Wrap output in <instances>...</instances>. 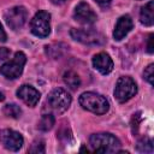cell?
<instances>
[{"instance_id":"cell-1","label":"cell","mask_w":154,"mask_h":154,"mask_svg":"<svg viewBox=\"0 0 154 154\" xmlns=\"http://www.w3.org/2000/svg\"><path fill=\"white\" fill-rule=\"evenodd\" d=\"M90 147L96 153H114L120 147L119 140L108 132L94 134L89 138Z\"/></svg>"},{"instance_id":"cell-2","label":"cell","mask_w":154,"mask_h":154,"mask_svg":"<svg viewBox=\"0 0 154 154\" xmlns=\"http://www.w3.org/2000/svg\"><path fill=\"white\" fill-rule=\"evenodd\" d=\"M79 105L84 109L93 112L95 114H105L109 109V103L106 100V97L93 91L83 93L79 96Z\"/></svg>"},{"instance_id":"cell-3","label":"cell","mask_w":154,"mask_h":154,"mask_svg":"<svg viewBox=\"0 0 154 154\" xmlns=\"http://www.w3.org/2000/svg\"><path fill=\"white\" fill-rule=\"evenodd\" d=\"M25 61V54L23 52H17L12 60H8L0 67V73L8 79H16L22 75Z\"/></svg>"},{"instance_id":"cell-4","label":"cell","mask_w":154,"mask_h":154,"mask_svg":"<svg viewBox=\"0 0 154 154\" xmlns=\"http://www.w3.org/2000/svg\"><path fill=\"white\" fill-rule=\"evenodd\" d=\"M137 93V85L135 81L129 76L119 77L116 88H114V97L119 102H125L130 100L132 96H135Z\"/></svg>"},{"instance_id":"cell-5","label":"cell","mask_w":154,"mask_h":154,"mask_svg":"<svg viewBox=\"0 0 154 154\" xmlns=\"http://www.w3.org/2000/svg\"><path fill=\"white\" fill-rule=\"evenodd\" d=\"M70 35L73 40L88 46H100L105 43V36L91 29H71Z\"/></svg>"},{"instance_id":"cell-6","label":"cell","mask_w":154,"mask_h":154,"mask_svg":"<svg viewBox=\"0 0 154 154\" xmlns=\"http://www.w3.org/2000/svg\"><path fill=\"white\" fill-rule=\"evenodd\" d=\"M49 107L57 113L65 112L71 105V95L63 88H57L51 91L47 97Z\"/></svg>"},{"instance_id":"cell-7","label":"cell","mask_w":154,"mask_h":154,"mask_svg":"<svg viewBox=\"0 0 154 154\" xmlns=\"http://www.w3.org/2000/svg\"><path fill=\"white\" fill-rule=\"evenodd\" d=\"M31 32L37 37H47L51 32V14L46 11H38L30 22Z\"/></svg>"},{"instance_id":"cell-8","label":"cell","mask_w":154,"mask_h":154,"mask_svg":"<svg viewBox=\"0 0 154 154\" xmlns=\"http://www.w3.org/2000/svg\"><path fill=\"white\" fill-rule=\"evenodd\" d=\"M26 18H28V11L23 6L12 7L8 11H6L5 16H4V19H5L6 24L13 30L20 29L25 24Z\"/></svg>"},{"instance_id":"cell-9","label":"cell","mask_w":154,"mask_h":154,"mask_svg":"<svg viewBox=\"0 0 154 154\" xmlns=\"http://www.w3.org/2000/svg\"><path fill=\"white\" fill-rule=\"evenodd\" d=\"M0 142L6 149L17 152L22 148L24 140L19 132L11 129H4L0 131Z\"/></svg>"},{"instance_id":"cell-10","label":"cell","mask_w":154,"mask_h":154,"mask_svg":"<svg viewBox=\"0 0 154 154\" xmlns=\"http://www.w3.org/2000/svg\"><path fill=\"white\" fill-rule=\"evenodd\" d=\"M73 18L81 24H93L96 22V14L87 2H79L76 6Z\"/></svg>"},{"instance_id":"cell-11","label":"cell","mask_w":154,"mask_h":154,"mask_svg":"<svg viewBox=\"0 0 154 154\" xmlns=\"http://www.w3.org/2000/svg\"><path fill=\"white\" fill-rule=\"evenodd\" d=\"M17 96H18L24 103H26L28 106L34 107V106H36V103L38 102L41 94H40V91H38L37 89H35L34 87L28 85V84H23V85L19 87V89L17 90Z\"/></svg>"},{"instance_id":"cell-12","label":"cell","mask_w":154,"mask_h":154,"mask_svg":"<svg viewBox=\"0 0 154 154\" xmlns=\"http://www.w3.org/2000/svg\"><path fill=\"white\" fill-rule=\"evenodd\" d=\"M134 26V23H132V19L130 16L125 14V16H122L117 23H116V26H114V31H113V37L114 40L117 41H120L123 40L132 29Z\"/></svg>"},{"instance_id":"cell-13","label":"cell","mask_w":154,"mask_h":154,"mask_svg":"<svg viewBox=\"0 0 154 154\" xmlns=\"http://www.w3.org/2000/svg\"><path fill=\"white\" fill-rule=\"evenodd\" d=\"M93 66L102 75H108L112 70H113V61L111 59V57L105 53H97L94 55L93 58Z\"/></svg>"},{"instance_id":"cell-14","label":"cell","mask_w":154,"mask_h":154,"mask_svg":"<svg viewBox=\"0 0 154 154\" xmlns=\"http://www.w3.org/2000/svg\"><path fill=\"white\" fill-rule=\"evenodd\" d=\"M140 20L146 26H152L154 23V2H147L140 12Z\"/></svg>"},{"instance_id":"cell-15","label":"cell","mask_w":154,"mask_h":154,"mask_svg":"<svg viewBox=\"0 0 154 154\" xmlns=\"http://www.w3.org/2000/svg\"><path fill=\"white\" fill-rule=\"evenodd\" d=\"M65 84L71 89H77L81 84V78L75 71H66L63 76Z\"/></svg>"},{"instance_id":"cell-16","label":"cell","mask_w":154,"mask_h":154,"mask_svg":"<svg viewBox=\"0 0 154 154\" xmlns=\"http://www.w3.org/2000/svg\"><path fill=\"white\" fill-rule=\"evenodd\" d=\"M54 116L51 114V113H47V114H43L38 122V129L42 130V131H48L53 128L54 125Z\"/></svg>"},{"instance_id":"cell-17","label":"cell","mask_w":154,"mask_h":154,"mask_svg":"<svg viewBox=\"0 0 154 154\" xmlns=\"http://www.w3.org/2000/svg\"><path fill=\"white\" fill-rule=\"evenodd\" d=\"M2 112L6 117H10V118H19L20 114H22V109L16 103H7L2 108Z\"/></svg>"},{"instance_id":"cell-18","label":"cell","mask_w":154,"mask_h":154,"mask_svg":"<svg viewBox=\"0 0 154 154\" xmlns=\"http://www.w3.org/2000/svg\"><path fill=\"white\" fill-rule=\"evenodd\" d=\"M137 150L140 153H153V142L150 138H142L137 143Z\"/></svg>"},{"instance_id":"cell-19","label":"cell","mask_w":154,"mask_h":154,"mask_svg":"<svg viewBox=\"0 0 154 154\" xmlns=\"http://www.w3.org/2000/svg\"><path fill=\"white\" fill-rule=\"evenodd\" d=\"M29 153H35V154H40V153H45L46 148H45V142L42 140L35 141L32 142V144L30 146V148L28 149Z\"/></svg>"},{"instance_id":"cell-20","label":"cell","mask_w":154,"mask_h":154,"mask_svg":"<svg viewBox=\"0 0 154 154\" xmlns=\"http://www.w3.org/2000/svg\"><path fill=\"white\" fill-rule=\"evenodd\" d=\"M143 75H144L146 81H147L149 84H153V82H154V65H153V64L148 65V66L146 67Z\"/></svg>"},{"instance_id":"cell-21","label":"cell","mask_w":154,"mask_h":154,"mask_svg":"<svg viewBox=\"0 0 154 154\" xmlns=\"http://www.w3.org/2000/svg\"><path fill=\"white\" fill-rule=\"evenodd\" d=\"M140 122H141V113L137 112L132 116V119H131V128H132V132L136 134L138 131V126H140Z\"/></svg>"},{"instance_id":"cell-22","label":"cell","mask_w":154,"mask_h":154,"mask_svg":"<svg viewBox=\"0 0 154 154\" xmlns=\"http://www.w3.org/2000/svg\"><path fill=\"white\" fill-rule=\"evenodd\" d=\"M58 137H59L60 140H65V141H67V138H69V137H71V132H70L67 129L60 130V131H59V134H58Z\"/></svg>"},{"instance_id":"cell-23","label":"cell","mask_w":154,"mask_h":154,"mask_svg":"<svg viewBox=\"0 0 154 154\" xmlns=\"http://www.w3.org/2000/svg\"><path fill=\"white\" fill-rule=\"evenodd\" d=\"M10 55V49L6 47H0V60L7 59Z\"/></svg>"},{"instance_id":"cell-24","label":"cell","mask_w":154,"mask_h":154,"mask_svg":"<svg viewBox=\"0 0 154 154\" xmlns=\"http://www.w3.org/2000/svg\"><path fill=\"white\" fill-rule=\"evenodd\" d=\"M148 52L153 53V34H150L148 37Z\"/></svg>"},{"instance_id":"cell-25","label":"cell","mask_w":154,"mask_h":154,"mask_svg":"<svg viewBox=\"0 0 154 154\" xmlns=\"http://www.w3.org/2000/svg\"><path fill=\"white\" fill-rule=\"evenodd\" d=\"M6 38H7L6 32H5V30L2 29V25H1V23H0V41H1V42H5Z\"/></svg>"},{"instance_id":"cell-26","label":"cell","mask_w":154,"mask_h":154,"mask_svg":"<svg viewBox=\"0 0 154 154\" xmlns=\"http://www.w3.org/2000/svg\"><path fill=\"white\" fill-rule=\"evenodd\" d=\"M49 48H52V49H54V51L57 52V49H55V45H53V46H49ZM59 51H60V49H58V54H53L52 52H48L47 54H51V57H53V58H58V57H60V53H59Z\"/></svg>"},{"instance_id":"cell-27","label":"cell","mask_w":154,"mask_h":154,"mask_svg":"<svg viewBox=\"0 0 154 154\" xmlns=\"http://www.w3.org/2000/svg\"><path fill=\"white\" fill-rule=\"evenodd\" d=\"M53 4H57V5H60V4H64L65 1H67V0H51Z\"/></svg>"},{"instance_id":"cell-28","label":"cell","mask_w":154,"mask_h":154,"mask_svg":"<svg viewBox=\"0 0 154 154\" xmlns=\"http://www.w3.org/2000/svg\"><path fill=\"white\" fill-rule=\"evenodd\" d=\"M95 1H97L99 4H102L103 5V4H108L111 0H95Z\"/></svg>"},{"instance_id":"cell-29","label":"cell","mask_w":154,"mask_h":154,"mask_svg":"<svg viewBox=\"0 0 154 154\" xmlns=\"http://www.w3.org/2000/svg\"><path fill=\"white\" fill-rule=\"evenodd\" d=\"M4 99H5V96H4V94H2V93H0V101H2Z\"/></svg>"}]
</instances>
